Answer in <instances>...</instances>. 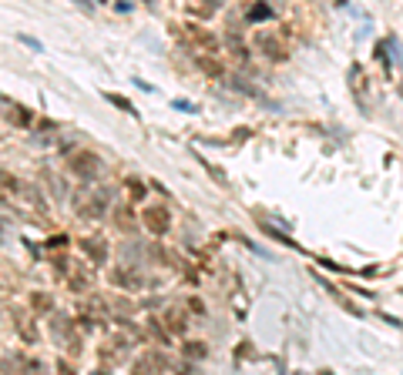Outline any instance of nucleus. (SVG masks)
<instances>
[{
	"label": "nucleus",
	"mask_w": 403,
	"mask_h": 375,
	"mask_svg": "<svg viewBox=\"0 0 403 375\" xmlns=\"http://www.w3.org/2000/svg\"><path fill=\"white\" fill-rule=\"evenodd\" d=\"M31 305H34L37 312H47V308H51V298H47V295H34V298H31Z\"/></svg>",
	"instance_id": "11"
},
{
	"label": "nucleus",
	"mask_w": 403,
	"mask_h": 375,
	"mask_svg": "<svg viewBox=\"0 0 403 375\" xmlns=\"http://www.w3.org/2000/svg\"><path fill=\"white\" fill-rule=\"evenodd\" d=\"M148 328L155 332V338H158V342H161V345H168V335H165V328H161V325H158L155 318H148Z\"/></svg>",
	"instance_id": "8"
},
{
	"label": "nucleus",
	"mask_w": 403,
	"mask_h": 375,
	"mask_svg": "<svg viewBox=\"0 0 403 375\" xmlns=\"http://www.w3.org/2000/svg\"><path fill=\"white\" fill-rule=\"evenodd\" d=\"M74 4H78V7H84V10H94V4H91V0H74Z\"/></svg>",
	"instance_id": "17"
},
{
	"label": "nucleus",
	"mask_w": 403,
	"mask_h": 375,
	"mask_svg": "<svg viewBox=\"0 0 403 375\" xmlns=\"http://www.w3.org/2000/svg\"><path fill=\"white\" fill-rule=\"evenodd\" d=\"M145 224H148L155 234H165V232H168V211H165V208H148V211H145Z\"/></svg>",
	"instance_id": "2"
},
{
	"label": "nucleus",
	"mask_w": 403,
	"mask_h": 375,
	"mask_svg": "<svg viewBox=\"0 0 403 375\" xmlns=\"http://www.w3.org/2000/svg\"><path fill=\"white\" fill-rule=\"evenodd\" d=\"M0 184L7 188V191H17V188H21V181H17V178H11L7 171H0Z\"/></svg>",
	"instance_id": "10"
},
{
	"label": "nucleus",
	"mask_w": 403,
	"mask_h": 375,
	"mask_svg": "<svg viewBox=\"0 0 403 375\" xmlns=\"http://www.w3.org/2000/svg\"><path fill=\"white\" fill-rule=\"evenodd\" d=\"M84 252H88L98 265H104V258H108V244L101 242V238H84Z\"/></svg>",
	"instance_id": "3"
},
{
	"label": "nucleus",
	"mask_w": 403,
	"mask_h": 375,
	"mask_svg": "<svg viewBox=\"0 0 403 375\" xmlns=\"http://www.w3.org/2000/svg\"><path fill=\"white\" fill-rule=\"evenodd\" d=\"M67 168H71L78 178H84V181H88V178H94V171H98V158L88 154V151H81V154H74L71 161H67Z\"/></svg>",
	"instance_id": "1"
},
{
	"label": "nucleus",
	"mask_w": 403,
	"mask_h": 375,
	"mask_svg": "<svg viewBox=\"0 0 403 375\" xmlns=\"http://www.w3.org/2000/svg\"><path fill=\"white\" fill-rule=\"evenodd\" d=\"M188 308H191V312H195V315H205V305H202V302H198V298H191V302H188Z\"/></svg>",
	"instance_id": "15"
},
{
	"label": "nucleus",
	"mask_w": 403,
	"mask_h": 375,
	"mask_svg": "<svg viewBox=\"0 0 403 375\" xmlns=\"http://www.w3.org/2000/svg\"><path fill=\"white\" fill-rule=\"evenodd\" d=\"M21 40H24L27 47H34V50H44V47H41V40H34L31 34H21Z\"/></svg>",
	"instance_id": "14"
},
{
	"label": "nucleus",
	"mask_w": 403,
	"mask_h": 375,
	"mask_svg": "<svg viewBox=\"0 0 403 375\" xmlns=\"http://www.w3.org/2000/svg\"><path fill=\"white\" fill-rule=\"evenodd\" d=\"M266 17H272V10H269L266 4H259V7H252V14H249V20H266Z\"/></svg>",
	"instance_id": "7"
},
{
	"label": "nucleus",
	"mask_w": 403,
	"mask_h": 375,
	"mask_svg": "<svg viewBox=\"0 0 403 375\" xmlns=\"http://www.w3.org/2000/svg\"><path fill=\"white\" fill-rule=\"evenodd\" d=\"M0 104H7V98H4V94H0Z\"/></svg>",
	"instance_id": "19"
},
{
	"label": "nucleus",
	"mask_w": 403,
	"mask_h": 375,
	"mask_svg": "<svg viewBox=\"0 0 403 375\" xmlns=\"http://www.w3.org/2000/svg\"><path fill=\"white\" fill-rule=\"evenodd\" d=\"M171 104H175V108H178V110H185V114H195V108H191V104H188V100H185V98L171 100Z\"/></svg>",
	"instance_id": "13"
},
{
	"label": "nucleus",
	"mask_w": 403,
	"mask_h": 375,
	"mask_svg": "<svg viewBox=\"0 0 403 375\" xmlns=\"http://www.w3.org/2000/svg\"><path fill=\"white\" fill-rule=\"evenodd\" d=\"M393 60H396V64L403 67V44H400V40H396V50H393Z\"/></svg>",
	"instance_id": "16"
},
{
	"label": "nucleus",
	"mask_w": 403,
	"mask_h": 375,
	"mask_svg": "<svg viewBox=\"0 0 403 375\" xmlns=\"http://www.w3.org/2000/svg\"><path fill=\"white\" fill-rule=\"evenodd\" d=\"M185 355H188L191 362H195V358H205V355H209V348H205L202 342H188V348H185Z\"/></svg>",
	"instance_id": "6"
},
{
	"label": "nucleus",
	"mask_w": 403,
	"mask_h": 375,
	"mask_svg": "<svg viewBox=\"0 0 403 375\" xmlns=\"http://www.w3.org/2000/svg\"><path fill=\"white\" fill-rule=\"evenodd\" d=\"M128 194H131V198H141V194H145V188H141L138 178H128Z\"/></svg>",
	"instance_id": "9"
},
{
	"label": "nucleus",
	"mask_w": 403,
	"mask_h": 375,
	"mask_svg": "<svg viewBox=\"0 0 403 375\" xmlns=\"http://www.w3.org/2000/svg\"><path fill=\"white\" fill-rule=\"evenodd\" d=\"M101 98H104V100H111V104H114L118 110H124V114H131V118H138V110H134V104H131L128 98H121V94H111V90H104Z\"/></svg>",
	"instance_id": "5"
},
{
	"label": "nucleus",
	"mask_w": 403,
	"mask_h": 375,
	"mask_svg": "<svg viewBox=\"0 0 403 375\" xmlns=\"http://www.w3.org/2000/svg\"><path fill=\"white\" fill-rule=\"evenodd\" d=\"M198 64L205 67V70H209V74H222V67L215 64V60H209V57H198Z\"/></svg>",
	"instance_id": "12"
},
{
	"label": "nucleus",
	"mask_w": 403,
	"mask_h": 375,
	"mask_svg": "<svg viewBox=\"0 0 403 375\" xmlns=\"http://www.w3.org/2000/svg\"><path fill=\"white\" fill-rule=\"evenodd\" d=\"M165 325H168L171 332H185L188 318H185V312H181V308H168V312H165Z\"/></svg>",
	"instance_id": "4"
},
{
	"label": "nucleus",
	"mask_w": 403,
	"mask_h": 375,
	"mask_svg": "<svg viewBox=\"0 0 403 375\" xmlns=\"http://www.w3.org/2000/svg\"><path fill=\"white\" fill-rule=\"evenodd\" d=\"M4 232H7V221L0 218V242H4Z\"/></svg>",
	"instance_id": "18"
}]
</instances>
